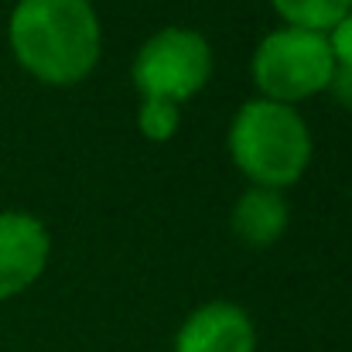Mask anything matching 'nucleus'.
I'll list each match as a JSON object with an SVG mask.
<instances>
[{"label":"nucleus","instance_id":"1","mask_svg":"<svg viewBox=\"0 0 352 352\" xmlns=\"http://www.w3.org/2000/svg\"><path fill=\"white\" fill-rule=\"evenodd\" d=\"M7 41L17 65L38 82L76 86L100 62L103 28L89 0H17Z\"/></svg>","mask_w":352,"mask_h":352},{"label":"nucleus","instance_id":"2","mask_svg":"<svg viewBox=\"0 0 352 352\" xmlns=\"http://www.w3.org/2000/svg\"><path fill=\"white\" fill-rule=\"evenodd\" d=\"M226 144L233 164L256 188L284 192L311 164V130L305 117L294 107L260 96L236 110Z\"/></svg>","mask_w":352,"mask_h":352},{"label":"nucleus","instance_id":"3","mask_svg":"<svg viewBox=\"0 0 352 352\" xmlns=\"http://www.w3.org/2000/svg\"><path fill=\"white\" fill-rule=\"evenodd\" d=\"M336 72L329 34L301 31V28H277L263 34V41L253 52L250 76L260 89V100L294 107L301 100H311L329 89Z\"/></svg>","mask_w":352,"mask_h":352},{"label":"nucleus","instance_id":"4","mask_svg":"<svg viewBox=\"0 0 352 352\" xmlns=\"http://www.w3.org/2000/svg\"><path fill=\"white\" fill-rule=\"evenodd\" d=\"M212 76V48L195 28H161L133 55L130 79L140 100L188 103Z\"/></svg>","mask_w":352,"mask_h":352},{"label":"nucleus","instance_id":"5","mask_svg":"<svg viewBox=\"0 0 352 352\" xmlns=\"http://www.w3.org/2000/svg\"><path fill=\"white\" fill-rule=\"evenodd\" d=\"M52 236L31 212H0V301L24 294L48 267Z\"/></svg>","mask_w":352,"mask_h":352},{"label":"nucleus","instance_id":"6","mask_svg":"<svg viewBox=\"0 0 352 352\" xmlns=\"http://www.w3.org/2000/svg\"><path fill=\"white\" fill-rule=\"evenodd\" d=\"M253 318L233 301H209L195 308L175 339V352H253Z\"/></svg>","mask_w":352,"mask_h":352},{"label":"nucleus","instance_id":"7","mask_svg":"<svg viewBox=\"0 0 352 352\" xmlns=\"http://www.w3.org/2000/svg\"><path fill=\"white\" fill-rule=\"evenodd\" d=\"M287 199L274 188H246L233 206V233L246 246H270L287 230Z\"/></svg>","mask_w":352,"mask_h":352},{"label":"nucleus","instance_id":"8","mask_svg":"<svg viewBox=\"0 0 352 352\" xmlns=\"http://www.w3.org/2000/svg\"><path fill=\"white\" fill-rule=\"evenodd\" d=\"M270 3L287 28L318 31V34H329L352 10V0H270Z\"/></svg>","mask_w":352,"mask_h":352},{"label":"nucleus","instance_id":"9","mask_svg":"<svg viewBox=\"0 0 352 352\" xmlns=\"http://www.w3.org/2000/svg\"><path fill=\"white\" fill-rule=\"evenodd\" d=\"M137 126L151 144H168L182 126V107L168 103V100H140Z\"/></svg>","mask_w":352,"mask_h":352},{"label":"nucleus","instance_id":"10","mask_svg":"<svg viewBox=\"0 0 352 352\" xmlns=\"http://www.w3.org/2000/svg\"><path fill=\"white\" fill-rule=\"evenodd\" d=\"M329 45H332V58L339 69H352V10L329 31Z\"/></svg>","mask_w":352,"mask_h":352},{"label":"nucleus","instance_id":"11","mask_svg":"<svg viewBox=\"0 0 352 352\" xmlns=\"http://www.w3.org/2000/svg\"><path fill=\"white\" fill-rule=\"evenodd\" d=\"M325 93H332V100H336L339 107L352 110V69H339V65H336L332 82H329V89H325Z\"/></svg>","mask_w":352,"mask_h":352}]
</instances>
